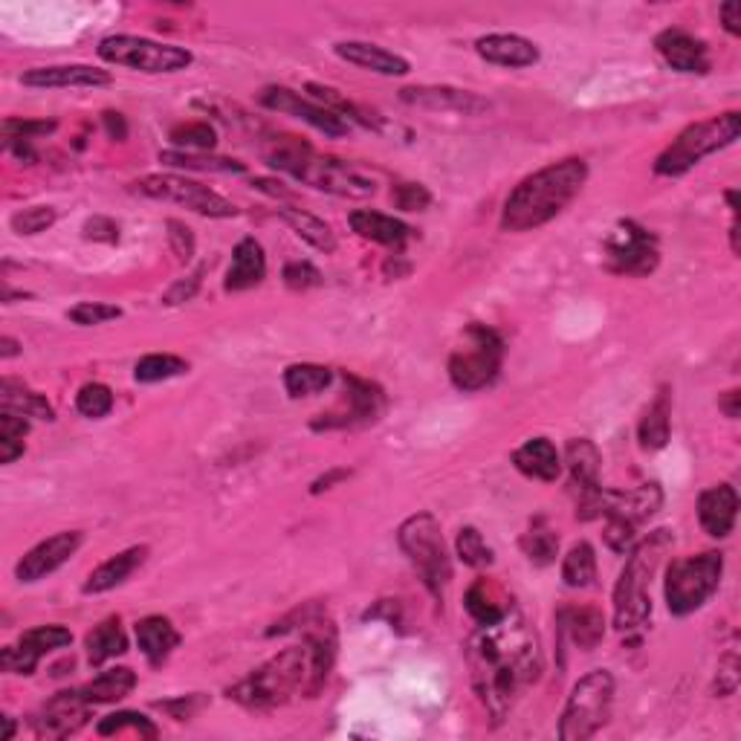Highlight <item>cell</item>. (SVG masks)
I'll use <instances>...</instances> for the list:
<instances>
[{
  "instance_id": "22",
  "label": "cell",
  "mask_w": 741,
  "mask_h": 741,
  "mask_svg": "<svg viewBox=\"0 0 741 741\" xmlns=\"http://www.w3.org/2000/svg\"><path fill=\"white\" fill-rule=\"evenodd\" d=\"M26 88H105L111 84V73L88 65H61V67H35L21 76Z\"/></svg>"
},
{
  "instance_id": "36",
  "label": "cell",
  "mask_w": 741,
  "mask_h": 741,
  "mask_svg": "<svg viewBox=\"0 0 741 741\" xmlns=\"http://www.w3.org/2000/svg\"><path fill=\"white\" fill-rule=\"evenodd\" d=\"M464 605H467L469 617H472L478 626H490V623L501 620V617L513 608V605H508V600L499 594V589L490 585L487 580H478L476 585L467 591Z\"/></svg>"
},
{
  "instance_id": "41",
  "label": "cell",
  "mask_w": 741,
  "mask_h": 741,
  "mask_svg": "<svg viewBox=\"0 0 741 741\" xmlns=\"http://www.w3.org/2000/svg\"><path fill=\"white\" fill-rule=\"evenodd\" d=\"M26 435H30V423L24 414L3 409L0 414V464H12L24 455Z\"/></svg>"
},
{
  "instance_id": "49",
  "label": "cell",
  "mask_w": 741,
  "mask_h": 741,
  "mask_svg": "<svg viewBox=\"0 0 741 741\" xmlns=\"http://www.w3.org/2000/svg\"><path fill=\"white\" fill-rule=\"evenodd\" d=\"M53 130H56V122H26V119L3 122V139H7V142H33L35 137H47Z\"/></svg>"
},
{
  "instance_id": "33",
  "label": "cell",
  "mask_w": 741,
  "mask_h": 741,
  "mask_svg": "<svg viewBox=\"0 0 741 741\" xmlns=\"http://www.w3.org/2000/svg\"><path fill=\"white\" fill-rule=\"evenodd\" d=\"M84 646H88L90 666H105L107 661L128 652V637L122 631L119 617H107L105 623H99L88 635Z\"/></svg>"
},
{
  "instance_id": "6",
  "label": "cell",
  "mask_w": 741,
  "mask_h": 741,
  "mask_svg": "<svg viewBox=\"0 0 741 741\" xmlns=\"http://www.w3.org/2000/svg\"><path fill=\"white\" fill-rule=\"evenodd\" d=\"M741 134V113L727 111L721 116H713V119L693 122L686 125L672 146L654 160V171L661 178H681L689 169H695L704 157L709 153L721 151V148L733 146Z\"/></svg>"
},
{
  "instance_id": "8",
  "label": "cell",
  "mask_w": 741,
  "mask_h": 741,
  "mask_svg": "<svg viewBox=\"0 0 741 741\" xmlns=\"http://www.w3.org/2000/svg\"><path fill=\"white\" fill-rule=\"evenodd\" d=\"M614 677L605 669H594L573 684L559 721V739L585 741L596 736L612 716Z\"/></svg>"
},
{
  "instance_id": "12",
  "label": "cell",
  "mask_w": 741,
  "mask_h": 741,
  "mask_svg": "<svg viewBox=\"0 0 741 741\" xmlns=\"http://www.w3.org/2000/svg\"><path fill=\"white\" fill-rule=\"evenodd\" d=\"M134 192L153 197V201L180 203V206H189L206 218H235L238 215V209L226 201L224 194L212 192L209 185L178 178V174H148V178L134 183Z\"/></svg>"
},
{
  "instance_id": "35",
  "label": "cell",
  "mask_w": 741,
  "mask_h": 741,
  "mask_svg": "<svg viewBox=\"0 0 741 741\" xmlns=\"http://www.w3.org/2000/svg\"><path fill=\"white\" fill-rule=\"evenodd\" d=\"M0 403H3L7 411H18V414H24V418L56 420V411L47 403V397L38 395V391H30V388L9 377L0 383Z\"/></svg>"
},
{
  "instance_id": "25",
  "label": "cell",
  "mask_w": 741,
  "mask_h": 741,
  "mask_svg": "<svg viewBox=\"0 0 741 741\" xmlns=\"http://www.w3.org/2000/svg\"><path fill=\"white\" fill-rule=\"evenodd\" d=\"M266 278V255L255 238H243L232 252V264L226 273V290L241 293L259 287Z\"/></svg>"
},
{
  "instance_id": "47",
  "label": "cell",
  "mask_w": 741,
  "mask_h": 741,
  "mask_svg": "<svg viewBox=\"0 0 741 741\" xmlns=\"http://www.w3.org/2000/svg\"><path fill=\"white\" fill-rule=\"evenodd\" d=\"M76 409L90 420L105 418L113 409V391L107 386H102V383H88L79 391V397H76Z\"/></svg>"
},
{
  "instance_id": "11",
  "label": "cell",
  "mask_w": 741,
  "mask_h": 741,
  "mask_svg": "<svg viewBox=\"0 0 741 741\" xmlns=\"http://www.w3.org/2000/svg\"><path fill=\"white\" fill-rule=\"evenodd\" d=\"M99 58L107 65L128 67L139 73H178L192 65L194 56L185 47L160 44L137 35H111L99 44Z\"/></svg>"
},
{
  "instance_id": "32",
  "label": "cell",
  "mask_w": 741,
  "mask_h": 741,
  "mask_svg": "<svg viewBox=\"0 0 741 741\" xmlns=\"http://www.w3.org/2000/svg\"><path fill=\"white\" fill-rule=\"evenodd\" d=\"M278 215H282L284 224L290 226L293 232H296L301 241L310 243L314 250L324 252V255L337 252V235H333V229L324 224L322 218H316V215H310V212L305 209H296V206H282Z\"/></svg>"
},
{
  "instance_id": "43",
  "label": "cell",
  "mask_w": 741,
  "mask_h": 741,
  "mask_svg": "<svg viewBox=\"0 0 741 741\" xmlns=\"http://www.w3.org/2000/svg\"><path fill=\"white\" fill-rule=\"evenodd\" d=\"M522 550L527 554V559L536 565H550L556 559V550H559V536L550 531L548 524L533 522V527L522 536Z\"/></svg>"
},
{
  "instance_id": "20",
  "label": "cell",
  "mask_w": 741,
  "mask_h": 741,
  "mask_svg": "<svg viewBox=\"0 0 741 741\" xmlns=\"http://www.w3.org/2000/svg\"><path fill=\"white\" fill-rule=\"evenodd\" d=\"M400 99H403L406 105L414 107H429V111H455L464 113V116H476V113L487 111L490 102L481 99L472 90H458V88H406L400 90Z\"/></svg>"
},
{
  "instance_id": "46",
  "label": "cell",
  "mask_w": 741,
  "mask_h": 741,
  "mask_svg": "<svg viewBox=\"0 0 741 741\" xmlns=\"http://www.w3.org/2000/svg\"><path fill=\"white\" fill-rule=\"evenodd\" d=\"M455 548H458L460 562L469 565V568H490L492 565V548L483 542V536L476 527H464V531L458 533Z\"/></svg>"
},
{
  "instance_id": "2",
  "label": "cell",
  "mask_w": 741,
  "mask_h": 741,
  "mask_svg": "<svg viewBox=\"0 0 741 741\" xmlns=\"http://www.w3.org/2000/svg\"><path fill=\"white\" fill-rule=\"evenodd\" d=\"M585 180H589V166L580 157L550 162L531 178H524L504 203L501 229L504 232L539 229L568 209V203L582 192Z\"/></svg>"
},
{
  "instance_id": "10",
  "label": "cell",
  "mask_w": 741,
  "mask_h": 741,
  "mask_svg": "<svg viewBox=\"0 0 741 741\" xmlns=\"http://www.w3.org/2000/svg\"><path fill=\"white\" fill-rule=\"evenodd\" d=\"M501 360H504V342L499 333L483 324H469L464 345L449 360V379L460 391H481L495 383Z\"/></svg>"
},
{
  "instance_id": "9",
  "label": "cell",
  "mask_w": 741,
  "mask_h": 741,
  "mask_svg": "<svg viewBox=\"0 0 741 741\" xmlns=\"http://www.w3.org/2000/svg\"><path fill=\"white\" fill-rule=\"evenodd\" d=\"M725 573V556L718 550H704L698 556H684L669 565L666 571V605L675 617L698 612L709 596L718 591Z\"/></svg>"
},
{
  "instance_id": "16",
  "label": "cell",
  "mask_w": 741,
  "mask_h": 741,
  "mask_svg": "<svg viewBox=\"0 0 741 741\" xmlns=\"http://www.w3.org/2000/svg\"><path fill=\"white\" fill-rule=\"evenodd\" d=\"M261 105L270 107V111L290 113L296 119L307 122L310 128L322 130L324 137H345L347 128H351L337 111H328L324 105H316V102H310V99H305L301 93H296V90L290 88H266L264 93H261Z\"/></svg>"
},
{
  "instance_id": "44",
  "label": "cell",
  "mask_w": 741,
  "mask_h": 741,
  "mask_svg": "<svg viewBox=\"0 0 741 741\" xmlns=\"http://www.w3.org/2000/svg\"><path fill=\"white\" fill-rule=\"evenodd\" d=\"M171 142L178 148L203 153L215 148L218 137H215V128H212L209 122H185V125H178V128L171 130Z\"/></svg>"
},
{
  "instance_id": "5",
  "label": "cell",
  "mask_w": 741,
  "mask_h": 741,
  "mask_svg": "<svg viewBox=\"0 0 741 741\" xmlns=\"http://www.w3.org/2000/svg\"><path fill=\"white\" fill-rule=\"evenodd\" d=\"M307 684H310V658L301 643L270 658L264 666L243 677L241 684L229 686L226 695L247 709H273L293 693L307 695Z\"/></svg>"
},
{
  "instance_id": "52",
  "label": "cell",
  "mask_w": 741,
  "mask_h": 741,
  "mask_svg": "<svg viewBox=\"0 0 741 741\" xmlns=\"http://www.w3.org/2000/svg\"><path fill=\"white\" fill-rule=\"evenodd\" d=\"M284 284L290 290H310V287L322 284V273L310 261H293V264L284 266Z\"/></svg>"
},
{
  "instance_id": "48",
  "label": "cell",
  "mask_w": 741,
  "mask_h": 741,
  "mask_svg": "<svg viewBox=\"0 0 741 741\" xmlns=\"http://www.w3.org/2000/svg\"><path fill=\"white\" fill-rule=\"evenodd\" d=\"M9 224L18 235H38L56 224V209L53 206H30V209L15 212Z\"/></svg>"
},
{
  "instance_id": "37",
  "label": "cell",
  "mask_w": 741,
  "mask_h": 741,
  "mask_svg": "<svg viewBox=\"0 0 741 741\" xmlns=\"http://www.w3.org/2000/svg\"><path fill=\"white\" fill-rule=\"evenodd\" d=\"M331 379H333L331 368L314 363H298L284 371V388H287V395L290 397L319 395V391H324V388L331 386Z\"/></svg>"
},
{
  "instance_id": "51",
  "label": "cell",
  "mask_w": 741,
  "mask_h": 741,
  "mask_svg": "<svg viewBox=\"0 0 741 741\" xmlns=\"http://www.w3.org/2000/svg\"><path fill=\"white\" fill-rule=\"evenodd\" d=\"M391 197H395L397 209H403V212H423V209H429V203H432V194H429V189H426V185H420V183L395 185Z\"/></svg>"
},
{
  "instance_id": "4",
  "label": "cell",
  "mask_w": 741,
  "mask_h": 741,
  "mask_svg": "<svg viewBox=\"0 0 741 741\" xmlns=\"http://www.w3.org/2000/svg\"><path fill=\"white\" fill-rule=\"evenodd\" d=\"M675 539L669 531L649 533L640 545H635L629 554V562L623 568L617 589H614V626L617 631L640 629L649 614H652V577L661 568L663 556L672 550Z\"/></svg>"
},
{
  "instance_id": "24",
  "label": "cell",
  "mask_w": 741,
  "mask_h": 741,
  "mask_svg": "<svg viewBox=\"0 0 741 741\" xmlns=\"http://www.w3.org/2000/svg\"><path fill=\"white\" fill-rule=\"evenodd\" d=\"M476 49L483 61L499 67H533L539 61V47L533 41L522 38V35H483V38L476 41Z\"/></svg>"
},
{
  "instance_id": "29",
  "label": "cell",
  "mask_w": 741,
  "mask_h": 741,
  "mask_svg": "<svg viewBox=\"0 0 741 741\" xmlns=\"http://www.w3.org/2000/svg\"><path fill=\"white\" fill-rule=\"evenodd\" d=\"M565 464L571 472V487L582 495L600 490V452L589 437H573L565 446Z\"/></svg>"
},
{
  "instance_id": "40",
  "label": "cell",
  "mask_w": 741,
  "mask_h": 741,
  "mask_svg": "<svg viewBox=\"0 0 741 741\" xmlns=\"http://www.w3.org/2000/svg\"><path fill=\"white\" fill-rule=\"evenodd\" d=\"M160 162L171 166V169H185V171H224V174H241L243 162L226 160V157H206V153L194 151H166L160 153Z\"/></svg>"
},
{
  "instance_id": "15",
  "label": "cell",
  "mask_w": 741,
  "mask_h": 741,
  "mask_svg": "<svg viewBox=\"0 0 741 741\" xmlns=\"http://www.w3.org/2000/svg\"><path fill=\"white\" fill-rule=\"evenodd\" d=\"M345 409L331 411V414H319L322 420H314V429H333V426H365L383 414L386 409V395L379 391L374 383L345 374Z\"/></svg>"
},
{
  "instance_id": "30",
  "label": "cell",
  "mask_w": 741,
  "mask_h": 741,
  "mask_svg": "<svg viewBox=\"0 0 741 741\" xmlns=\"http://www.w3.org/2000/svg\"><path fill=\"white\" fill-rule=\"evenodd\" d=\"M146 556H148L146 545H137V548H128L122 550V554L111 556L107 562H102L96 571L90 573L88 582H84V594H105V591L122 585L130 573L137 571L139 565L146 562Z\"/></svg>"
},
{
  "instance_id": "14",
  "label": "cell",
  "mask_w": 741,
  "mask_h": 741,
  "mask_svg": "<svg viewBox=\"0 0 741 741\" xmlns=\"http://www.w3.org/2000/svg\"><path fill=\"white\" fill-rule=\"evenodd\" d=\"M73 643V635L65 626H38V629L24 631V637L15 646H7L0 654V666L12 675H33L44 654L65 649Z\"/></svg>"
},
{
  "instance_id": "55",
  "label": "cell",
  "mask_w": 741,
  "mask_h": 741,
  "mask_svg": "<svg viewBox=\"0 0 741 741\" xmlns=\"http://www.w3.org/2000/svg\"><path fill=\"white\" fill-rule=\"evenodd\" d=\"M201 278H203V266L194 275H189L185 282L174 284V287L166 293V298H162V305H183V301H189V298L197 293V287H201Z\"/></svg>"
},
{
  "instance_id": "57",
  "label": "cell",
  "mask_w": 741,
  "mask_h": 741,
  "mask_svg": "<svg viewBox=\"0 0 741 741\" xmlns=\"http://www.w3.org/2000/svg\"><path fill=\"white\" fill-rule=\"evenodd\" d=\"M718 15H721V21H725V30L730 35H741V7L739 3H725V7L718 9Z\"/></svg>"
},
{
  "instance_id": "13",
  "label": "cell",
  "mask_w": 741,
  "mask_h": 741,
  "mask_svg": "<svg viewBox=\"0 0 741 741\" xmlns=\"http://www.w3.org/2000/svg\"><path fill=\"white\" fill-rule=\"evenodd\" d=\"M605 259L608 270L620 275H649L661 261L658 238L635 220H620L605 238Z\"/></svg>"
},
{
  "instance_id": "50",
  "label": "cell",
  "mask_w": 741,
  "mask_h": 741,
  "mask_svg": "<svg viewBox=\"0 0 741 741\" xmlns=\"http://www.w3.org/2000/svg\"><path fill=\"white\" fill-rule=\"evenodd\" d=\"M70 322L81 324V328H90V324L111 322V319H119L122 310L113 305H99V301H81L70 310Z\"/></svg>"
},
{
  "instance_id": "7",
  "label": "cell",
  "mask_w": 741,
  "mask_h": 741,
  "mask_svg": "<svg viewBox=\"0 0 741 741\" xmlns=\"http://www.w3.org/2000/svg\"><path fill=\"white\" fill-rule=\"evenodd\" d=\"M397 542L403 554L409 556V562L418 568L420 580L435 596L446 591L452 582V559L446 554L444 533H441V522L432 513H418V516L406 518L397 531Z\"/></svg>"
},
{
  "instance_id": "34",
  "label": "cell",
  "mask_w": 741,
  "mask_h": 741,
  "mask_svg": "<svg viewBox=\"0 0 741 741\" xmlns=\"http://www.w3.org/2000/svg\"><path fill=\"white\" fill-rule=\"evenodd\" d=\"M134 686H137V672L128 666H116L93 677L88 686H81V695L88 704H113L134 693Z\"/></svg>"
},
{
  "instance_id": "3",
  "label": "cell",
  "mask_w": 741,
  "mask_h": 741,
  "mask_svg": "<svg viewBox=\"0 0 741 741\" xmlns=\"http://www.w3.org/2000/svg\"><path fill=\"white\" fill-rule=\"evenodd\" d=\"M266 166L278 171H287L301 183L314 185L319 192L339 194V197H354L363 201L377 192L374 180L363 178L360 171L347 169L345 162L331 160V157H319L314 148L301 142L298 137H275L264 148Z\"/></svg>"
},
{
  "instance_id": "1",
  "label": "cell",
  "mask_w": 741,
  "mask_h": 741,
  "mask_svg": "<svg viewBox=\"0 0 741 741\" xmlns=\"http://www.w3.org/2000/svg\"><path fill=\"white\" fill-rule=\"evenodd\" d=\"M467 663L478 698L495 721L508 718L516 702L542 675V649L536 631L516 608L501 620L478 626L469 637Z\"/></svg>"
},
{
  "instance_id": "56",
  "label": "cell",
  "mask_w": 741,
  "mask_h": 741,
  "mask_svg": "<svg viewBox=\"0 0 741 741\" xmlns=\"http://www.w3.org/2000/svg\"><path fill=\"white\" fill-rule=\"evenodd\" d=\"M203 704H206V698H201V695H189V698H180V702H166V704H160V707L166 709V713H171L178 721H185V718H192L197 709H203Z\"/></svg>"
},
{
  "instance_id": "18",
  "label": "cell",
  "mask_w": 741,
  "mask_h": 741,
  "mask_svg": "<svg viewBox=\"0 0 741 741\" xmlns=\"http://www.w3.org/2000/svg\"><path fill=\"white\" fill-rule=\"evenodd\" d=\"M81 542H84V533L81 531H65L56 533V536H49V539L35 545V548L18 562L15 577L21 582L44 580V577H49L53 571H58V568L81 548Z\"/></svg>"
},
{
  "instance_id": "59",
  "label": "cell",
  "mask_w": 741,
  "mask_h": 741,
  "mask_svg": "<svg viewBox=\"0 0 741 741\" xmlns=\"http://www.w3.org/2000/svg\"><path fill=\"white\" fill-rule=\"evenodd\" d=\"M718 406H721V411H725L727 418H739V411H741V395L739 391H727L725 397H721V400H718Z\"/></svg>"
},
{
  "instance_id": "26",
  "label": "cell",
  "mask_w": 741,
  "mask_h": 741,
  "mask_svg": "<svg viewBox=\"0 0 741 741\" xmlns=\"http://www.w3.org/2000/svg\"><path fill=\"white\" fill-rule=\"evenodd\" d=\"M347 224L356 235H363L374 243H383V247H395V250H403L406 243L414 238V229L409 224L391 218V215H383V212L360 209L347 218Z\"/></svg>"
},
{
  "instance_id": "27",
  "label": "cell",
  "mask_w": 741,
  "mask_h": 741,
  "mask_svg": "<svg viewBox=\"0 0 741 741\" xmlns=\"http://www.w3.org/2000/svg\"><path fill=\"white\" fill-rule=\"evenodd\" d=\"M513 464L522 476L536 478V481H556L559 472H562V458H559V449L550 444L548 437H531L527 444L518 446L513 452Z\"/></svg>"
},
{
  "instance_id": "23",
  "label": "cell",
  "mask_w": 741,
  "mask_h": 741,
  "mask_svg": "<svg viewBox=\"0 0 741 741\" xmlns=\"http://www.w3.org/2000/svg\"><path fill=\"white\" fill-rule=\"evenodd\" d=\"M333 53L347 65L363 67V70L379 76H406L411 70V65L403 56L388 53V49L377 47V44H368V41H339Z\"/></svg>"
},
{
  "instance_id": "62",
  "label": "cell",
  "mask_w": 741,
  "mask_h": 741,
  "mask_svg": "<svg viewBox=\"0 0 741 741\" xmlns=\"http://www.w3.org/2000/svg\"><path fill=\"white\" fill-rule=\"evenodd\" d=\"M18 354V342L12 337H3L0 339V356H3V360H9V356H15Z\"/></svg>"
},
{
  "instance_id": "28",
  "label": "cell",
  "mask_w": 741,
  "mask_h": 741,
  "mask_svg": "<svg viewBox=\"0 0 741 741\" xmlns=\"http://www.w3.org/2000/svg\"><path fill=\"white\" fill-rule=\"evenodd\" d=\"M137 643L139 652L146 654V661L151 666L169 661V654L180 646V631L174 629V623L169 617L151 614L146 620L137 623Z\"/></svg>"
},
{
  "instance_id": "19",
  "label": "cell",
  "mask_w": 741,
  "mask_h": 741,
  "mask_svg": "<svg viewBox=\"0 0 741 741\" xmlns=\"http://www.w3.org/2000/svg\"><path fill=\"white\" fill-rule=\"evenodd\" d=\"M654 47H658V53L663 56V61H666L672 70H677V73L693 76L709 73L707 44L695 38V35L684 33V30H666V33L658 35Z\"/></svg>"
},
{
  "instance_id": "21",
  "label": "cell",
  "mask_w": 741,
  "mask_h": 741,
  "mask_svg": "<svg viewBox=\"0 0 741 741\" xmlns=\"http://www.w3.org/2000/svg\"><path fill=\"white\" fill-rule=\"evenodd\" d=\"M736 516H739V492L730 483H716L709 490L702 492L698 499V522H702L704 533H709L713 539H725L736 527Z\"/></svg>"
},
{
  "instance_id": "39",
  "label": "cell",
  "mask_w": 741,
  "mask_h": 741,
  "mask_svg": "<svg viewBox=\"0 0 741 741\" xmlns=\"http://www.w3.org/2000/svg\"><path fill=\"white\" fill-rule=\"evenodd\" d=\"M640 446L649 452H658L666 446L669 441V397L666 391H661L658 395V400H654L652 406H649V411L643 414V420H640Z\"/></svg>"
},
{
  "instance_id": "38",
  "label": "cell",
  "mask_w": 741,
  "mask_h": 741,
  "mask_svg": "<svg viewBox=\"0 0 741 741\" xmlns=\"http://www.w3.org/2000/svg\"><path fill=\"white\" fill-rule=\"evenodd\" d=\"M562 580L568 589H589L596 580V554L589 542H580L568 550L562 562Z\"/></svg>"
},
{
  "instance_id": "61",
  "label": "cell",
  "mask_w": 741,
  "mask_h": 741,
  "mask_svg": "<svg viewBox=\"0 0 741 741\" xmlns=\"http://www.w3.org/2000/svg\"><path fill=\"white\" fill-rule=\"evenodd\" d=\"M345 476H347V469H337V472H331V476L319 478V481L314 483V492H322V490H328V487H331V483L337 481V478H345Z\"/></svg>"
},
{
  "instance_id": "17",
  "label": "cell",
  "mask_w": 741,
  "mask_h": 741,
  "mask_svg": "<svg viewBox=\"0 0 741 741\" xmlns=\"http://www.w3.org/2000/svg\"><path fill=\"white\" fill-rule=\"evenodd\" d=\"M90 707L93 704L84 702L81 689H65V693L53 695L35 718V733L41 739H67V736L79 733L88 721Z\"/></svg>"
},
{
  "instance_id": "53",
  "label": "cell",
  "mask_w": 741,
  "mask_h": 741,
  "mask_svg": "<svg viewBox=\"0 0 741 741\" xmlns=\"http://www.w3.org/2000/svg\"><path fill=\"white\" fill-rule=\"evenodd\" d=\"M166 229H169V243H171V250H174V255H178L180 261H192V255H194L192 229H189L183 220H169Z\"/></svg>"
},
{
  "instance_id": "63",
  "label": "cell",
  "mask_w": 741,
  "mask_h": 741,
  "mask_svg": "<svg viewBox=\"0 0 741 741\" xmlns=\"http://www.w3.org/2000/svg\"><path fill=\"white\" fill-rule=\"evenodd\" d=\"M3 725H7V733H3V739L12 741V736H15V721L7 716V718H3Z\"/></svg>"
},
{
  "instance_id": "60",
  "label": "cell",
  "mask_w": 741,
  "mask_h": 741,
  "mask_svg": "<svg viewBox=\"0 0 741 741\" xmlns=\"http://www.w3.org/2000/svg\"><path fill=\"white\" fill-rule=\"evenodd\" d=\"M252 185H255V189H261V192L273 194V197H290V192H287L282 183H275V180H255Z\"/></svg>"
},
{
  "instance_id": "45",
  "label": "cell",
  "mask_w": 741,
  "mask_h": 741,
  "mask_svg": "<svg viewBox=\"0 0 741 741\" xmlns=\"http://www.w3.org/2000/svg\"><path fill=\"white\" fill-rule=\"evenodd\" d=\"M96 730L99 736H116L122 733V730H137V733L146 736V739H157V736H160V730L151 725V718L139 716V713H130V709L102 718Z\"/></svg>"
},
{
  "instance_id": "54",
  "label": "cell",
  "mask_w": 741,
  "mask_h": 741,
  "mask_svg": "<svg viewBox=\"0 0 741 741\" xmlns=\"http://www.w3.org/2000/svg\"><path fill=\"white\" fill-rule=\"evenodd\" d=\"M84 238H88V241L116 243L119 241V226L113 224L111 218H90L88 224H84Z\"/></svg>"
},
{
  "instance_id": "58",
  "label": "cell",
  "mask_w": 741,
  "mask_h": 741,
  "mask_svg": "<svg viewBox=\"0 0 741 741\" xmlns=\"http://www.w3.org/2000/svg\"><path fill=\"white\" fill-rule=\"evenodd\" d=\"M105 128H107V134H111L113 139H119V142L128 137V125H125V116H122V113L107 111L105 113Z\"/></svg>"
},
{
  "instance_id": "42",
  "label": "cell",
  "mask_w": 741,
  "mask_h": 741,
  "mask_svg": "<svg viewBox=\"0 0 741 741\" xmlns=\"http://www.w3.org/2000/svg\"><path fill=\"white\" fill-rule=\"evenodd\" d=\"M185 371H189V363H185V360H180V356L148 354L137 363V368H134V377H137V383H162V379L183 377Z\"/></svg>"
},
{
  "instance_id": "31",
  "label": "cell",
  "mask_w": 741,
  "mask_h": 741,
  "mask_svg": "<svg viewBox=\"0 0 741 741\" xmlns=\"http://www.w3.org/2000/svg\"><path fill=\"white\" fill-rule=\"evenodd\" d=\"M559 623H562V629L568 631L573 643L591 652L596 646L603 643L605 637V617L600 608L594 605H582V608H565L559 614Z\"/></svg>"
}]
</instances>
